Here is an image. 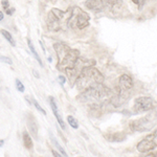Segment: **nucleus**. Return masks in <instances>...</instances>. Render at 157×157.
Here are the masks:
<instances>
[{
    "label": "nucleus",
    "mask_w": 157,
    "mask_h": 157,
    "mask_svg": "<svg viewBox=\"0 0 157 157\" xmlns=\"http://www.w3.org/2000/svg\"><path fill=\"white\" fill-rule=\"evenodd\" d=\"M114 92L103 84L82 91L77 98L81 103L87 104L91 109H101L106 104H111Z\"/></svg>",
    "instance_id": "nucleus-1"
},
{
    "label": "nucleus",
    "mask_w": 157,
    "mask_h": 157,
    "mask_svg": "<svg viewBox=\"0 0 157 157\" xmlns=\"http://www.w3.org/2000/svg\"><path fill=\"white\" fill-rule=\"evenodd\" d=\"M54 49L58 58L56 67L61 72H66L72 69L77 64L78 60L80 59V52L78 49L70 48L65 43H55Z\"/></svg>",
    "instance_id": "nucleus-2"
},
{
    "label": "nucleus",
    "mask_w": 157,
    "mask_h": 157,
    "mask_svg": "<svg viewBox=\"0 0 157 157\" xmlns=\"http://www.w3.org/2000/svg\"><path fill=\"white\" fill-rule=\"evenodd\" d=\"M104 81H105V78L100 70L97 69L94 66H86L78 75L75 85L77 86V89L82 92L89 88L104 84Z\"/></svg>",
    "instance_id": "nucleus-3"
},
{
    "label": "nucleus",
    "mask_w": 157,
    "mask_h": 157,
    "mask_svg": "<svg viewBox=\"0 0 157 157\" xmlns=\"http://www.w3.org/2000/svg\"><path fill=\"white\" fill-rule=\"evenodd\" d=\"M71 14V7L63 12L59 9H52L47 16V27L50 32H60L68 27V21Z\"/></svg>",
    "instance_id": "nucleus-4"
},
{
    "label": "nucleus",
    "mask_w": 157,
    "mask_h": 157,
    "mask_svg": "<svg viewBox=\"0 0 157 157\" xmlns=\"http://www.w3.org/2000/svg\"><path fill=\"white\" fill-rule=\"evenodd\" d=\"M133 88V81L132 78L128 75H123L118 78V86L116 88V93H114L111 105L114 107L125 104L130 98V91Z\"/></svg>",
    "instance_id": "nucleus-5"
},
{
    "label": "nucleus",
    "mask_w": 157,
    "mask_h": 157,
    "mask_svg": "<svg viewBox=\"0 0 157 157\" xmlns=\"http://www.w3.org/2000/svg\"><path fill=\"white\" fill-rule=\"evenodd\" d=\"M90 23V16L85 11L78 6L71 7V14L68 21V27H77L78 29H84Z\"/></svg>",
    "instance_id": "nucleus-6"
},
{
    "label": "nucleus",
    "mask_w": 157,
    "mask_h": 157,
    "mask_svg": "<svg viewBox=\"0 0 157 157\" xmlns=\"http://www.w3.org/2000/svg\"><path fill=\"white\" fill-rule=\"evenodd\" d=\"M156 120V116L152 113V114L145 116V117L132 121L129 124V127L133 132H145V131H149L155 127Z\"/></svg>",
    "instance_id": "nucleus-7"
},
{
    "label": "nucleus",
    "mask_w": 157,
    "mask_h": 157,
    "mask_svg": "<svg viewBox=\"0 0 157 157\" xmlns=\"http://www.w3.org/2000/svg\"><path fill=\"white\" fill-rule=\"evenodd\" d=\"M156 102L152 98L149 97H139L134 100L133 105V113L139 114V113L148 112L153 110L156 107Z\"/></svg>",
    "instance_id": "nucleus-8"
},
{
    "label": "nucleus",
    "mask_w": 157,
    "mask_h": 157,
    "mask_svg": "<svg viewBox=\"0 0 157 157\" xmlns=\"http://www.w3.org/2000/svg\"><path fill=\"white\" fill-rule=\"evenodd\" d=\"M157 148V130L148 135L141 141H139L136 149L140 153H147Z\"/></svg>",
    "instance_id": "nucleus-9"
},
{
    "label": "nucleus",
    "mask_w": 157,
    "mask_h": 157,
    "mask_svg": "<svg viewBox=\"0 0 157 157\" xmlns=\"http://www.w3.org/2000/svg\"><path fill=\"white\" fill-rule=\"evenodd\" d=\"M85 6L88 10L95 13L102 12L105 9V2H104V0H86Z\"/></svg>",
    "instance_id": "nucleus-10"
},
{
    "label": "nucleus",
    "mask_w": 157,
    "mask_h": 157,
    "mask_svg": "<svg viewBox=\"0 0 157 157\" xmlns=\"http://www.w3.org/2000/svg\"><path fill=\"white\" fill-rule=\"evenodd\" d=\"M27 127H29L30 133L34 136L35 139H38V130H39V126H38V123L35 118V116L33 114H29L27 115Z\"/></svg>",
    "instance_id": "nucleus-11"
},
{
    "label": "nucleus",
    "mask_w": 157,
    "mask_h": 157,
    "mask_svg": "<svg viewBox=\"0 0 157 157\" xmlns=\"http://www.w3.org/2000/svg\"><path fill=\"white\" fill-rule=\"evenodd\" d=\"M49 102H50L49 103L50 104V107H52V112H54V115L56 116V118H57L58 123H59V125L61 126V128L65 130L66 126H65V123H64V121H63L62 116H61L60 113H59V110H58V107H57V104H56L55 98H52V97H49Z\"/></svg>",
    "instance_id": "nucleus-12"
},
{
    "label": "nucleus",
    "mask_w": 157,
    "mask_h": 157,
    "mask_svg": "<svg viewBox=\"0 0 157 157\" xmlns=\"http://www.w3.org/2000/svg\"><path fill=\"white\" fill-rule=\"evenodd\" d=\"M105 138L110 143H121L126 139V135L121 132H115V133H110L106 134Z\"/></svg>",
    "instance_id": "nucleus-13"
},
{
    "label": "nucleus",
    "mask_w": 157,
    "mask_h": 157,
    "mask_svg": "<svg viewBox=\"0 0 157 157\" xmlns=\"http://www.w3.org/2000/svg\"><path fill=\"white\" fill-rule=\"evenodd\" d=\"M123 6V0H106L105 6L109 7L110 10H116Z\"/></svg>",
    "instance_id": "nucleus-14"
},
{
    "label": "nucleus",
    "mask_w": 157,
    "mask_h": 157,
    "mask_svg": "<svg viewBox=\"0 0 157 157\" xmlns=\"http://www.w3.org/2000/svg\"><path fill=\"white\" fill-rule=\"evenodd\" d=\"M27 44H29V50L32 52V54L33 56L35 57V59L37 60V62L40 64V66H43V63H42V61H41V58H40V56L38 55V52H37V50L36 48H35V46H34V44H33V42L30 41V39H27Z\"/></svg>",
    "instance_id": "nucleus-15"
},
{
    "label": "nucleus",
    "mask_w": 157,
    "mask_h": 157,
    "mask_svg": "<svg viewBox=\"0 0 157 157\" xmlns=\"http://www.w3.org/2000/svg\"><path fill=\"white\" fill-rule=\"evenodd\" d=\"M22 139H23V145L26 149H30L33 148V140H32V137L29 136V134L26 132V131H24L23 133H22Z\"/></svg>",
    "instance_id": "nucleus-16"
},
{
    "label": "nucleus",
    "mask_w": 157,
    "mask_h": 157,
    "mask_svg": "<svg viewBox=\"0 0 157 157\" xmlns=\"http://www.w3.org/2000/svg\"><path fill=\"white\" fill-rule=\"evenodd\" d=\"M0 33H1V35L4 37V39H6V41L9 42L12 46H15V45H16V42H15V40H14V38H13L11 33L7 32V30H6V29H1L0 30Z\"/></svg>",
    "instance_id": "nucleus-17"
},
{
    "label": "nucleus",
    "mask_w": 157,
    "mask_h": 157,
    "mask_svg": "<svg viewBox=\"0 0 157 157\" xmlns=\"http://www.w3.org/2000/svg\"><path fill=\"white\" fill-rule=\"evenodd\" d=\"M1 6L3 7V10L6 11V13L10 16H12L13 14L15 13V9H12L10 7V2L9 0H1Z\"/></svg>",
    "instance_id": "nucleus-18"
},
{
    "label": "nucleus",
    "mask_w": 157,
    "mask_h": 157,
    "mask_svg": "<svg viewBox=\"0 0 157 157\" xmlns=\"http://www.w3.org/2000/svg\"><path fill=\"white\" fill-rule=\"evenodd\" d=\"M67 121H68V124L70 125V127L73 128V129H78V121L75 120L73 116L71 115H68L67 116Z\"/></svg>",
    "instance_id": "nucleus-19"
},
{
    "label": "nucleus",
    "mask_w": 157,
    "mask_h": 157,
    "mask_svg": "<svg viewBox=\"0 0 157 157\" xmlns=\"http://www.w3.org/2000/svg\"><path fill=\"white\" fill-rule=\"evenodd\" d=\"M50 140H52V143L54 144V145H55L56 147H57V149H58V150H59V151L61 152V154H62L63 156H67L66 152H65L64 150H63V148H62V147H61V146L59 145V143H58V141L56 140V138H55L52 135H50Z\"/></svg>",
    "instance_id": "nucleus-20"
},
{
    "label": "nucleus",
    "mask_w": 157,
    "mask_h": 157,
    "mask_svg": "<svg viewBox=\"0 0 157 157\" xmlns=\"http://www.w3.org/2000/svg\"><path fill=\"white\" fill-rule=\"evenodd\" d=\"M30 103H32V104H34V106H35V107H36V108L38 109V110H39V111H40V112H41V113H42V114L46 115V111H45V110H44V109H43V108L41 107V106H40V105H39V103H38V102H37V101H36V100H35V98H30Z\"/></svg>",
    "instance_id": "nucleus-21"
},
{
    "label": "nucleus",
    "mask_w": 157,
    "mask_h": 157,
    "mask_svg": "<svg viewBox=\"0 0 157 157\" xmlns=\"http://www.w3.org/2000/svg\"><path fill=\"white\" fill-rule=\"evenodd\" d=\"M15 83H16V88H17V90H18L19 92L23 93V92H24V90H25L23 83H22L21 81L19 80V78H16V80H15Z\"/></svg>",
    "instance_id": "nucleus-22"
},
{
    "label": "nucleus",
    "mask_w": 157,
    "mask_h": 157,
    "mask_svg": "<svg viewBox=\"0 0 157 157\" xmlns=\"http://www.w3.org/2000/svg\"><path fill=\"white\" fill-rule=\"evenodd\" d=\"M0 62L6 63V64H9V65H12L13 64V61H12L11 58L3 57V56H0Z\"/></svg>",
    "instance_id": "nucleus-23"
},
{
    "label": "nucleus",
    "mask_w": 157,
    "mask_h": 157,
    "mask_svg": "<svg viewBox=\"0 0 157 157\" xmlns=\"http://www.w3.org/2000/svg\"><path fill=\"white\" fill-rule=\"evenodd\" d=\"M58 81H59L61 85H63L65 83V81H66V78H65V77H63V75H60V77H58Z\"/></svg>",
    "instance_id": "nucleus-24"
},
{
    "label": "nucleus",
    "mask_w": 157,
    "mask_h": 157,
    "mask_svg": "<svg viewBox=\"0 0 157 157\" xmlns=\"http://www.w3.org/2000/svg\"><path fill=\"white\" fill-rule=\"evenodd\" d=\"M132 1H133V2H134V3H135V4H137V6H141V4H143L144 0H132Z\"/></svg>",
    "instance_id": "nucleus-25"
},
{
    "label": "nucleus",
    "mask_w": 157,
    "mask_h": 157,
    "mask_svg": "<svg viewBox=\"0 0 157 157\" xmlns=\"http://www.w3.org/2000/svg\"><path fill=\"white\" fill-rule=\"evenodd\" d=\"M52 153H54V156H57V157H60V156H63L62 154H58V152H56L52 150Z\"/></svg>",
    "instance_id": "nucleus-26"
},
{
    "label": "nucleus",
    "mask_w": 157,
    "mask_h": 157,
    "mask_svg": "<svg viewBox=\"0 0 157 157\" xmlns=\"http://www.w3.org/2000/svg\"><path fill=\"white\" fill-rule=\"evenodd\" d=\"M3 13H2L1 11H0V21H2V20H3Z\"/></svg>",
    "instance_id": "nucleus-27"
},
{
    "label": "nucleus",
    "mask_w": 157,
    "mask_h": 157,
    "mask_svg": "<svg viewBox=\"0 0 157 157\" xmlns=\"http://www.w3.org/2000/svg\"><path fill=\"white\" fill-rule=\"evenodd\" d=\"M147 156H154V157H157V152H156V153H154V154H149V155H147Z\"/></svg>",
    "instance_id": "nucleus-28"
},
{
    "label": "nucleus",
    "mask_w": 157,
    "mask_h": 157,
    "mask_svg": "<svg viewBox=\"0 0 157 157\" xmlns=\"http://www.w3.org/2000/svg\"><path fill=\"white\" fill-rule=\"evenodd\" d=\"M34 75H36L37 78H39V75H38V73H37V71H36V70H34Z\"/></svg>",
    "instance_id": "nucleus-29"
},
{
    "label": "nucleus",
    "mask_w": 157,
    "mask_h": 157,
    "mask_svg": "<svg viewBox=\"0 0 157 157\" xmlns=\"http://www.w3.org/2000/svg\"><path fill=\"white\" fill-rule=\"evenodd\" d=\"M3 144H4V140H0V147L3 146Z\"/></svg>",
    "instance_id": "nucleus-30"
}]
</instances>
